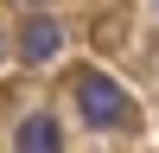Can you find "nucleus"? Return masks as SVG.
<instances>
[{
	"label": "nucleus",
	"mask_w": 159,
	"mask_h": 153,
	"mask_svg": "<svg viewBox=\"0 0 159 153\" xmlns=\"http://www.w3.org/2000/svg\"><path fill=\"white\" fill-rule=\"evenodd\" d=\"M76 115H83L89 128H134L140 121L134 96H127L108 70H83V76H76Z\"/></svg>",
	"instance_id": "f257e3e1"
},
{
	"label": "nucleus",
	"mask_w": 159,
	"mask_h": 153,
	"mask_svg": "<svg viewBox=\"0 0 159 153\" xmlns=\"http://www.w3.org/2000/svg\"><path fill=\"white\" fill-rule=\"evenodd\" d=\"M57 45H64V26L45 19V13L19 26V58H25V64H51V58H57Z\"/></svg>",
	"instance_id": "f03ea898"
},
{
	"label": "nucleus",
	"mask_w": 159,
	"mask_h": 153,
	"mask_svg": "<svg viewBox=\"0 0 159 153\" xmlns=\"http://www.w3.org/2000/svg\"><path fill=\"white\" fill-rule=\"evenodd\" d=\"M13 147H19V153H64V134H57L51 115H25L19 134H13Z\"/></svg>",
	"instance_id": "7ed1b4c3"
}]
</instances>
